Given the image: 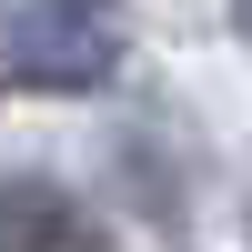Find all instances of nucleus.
Masks as SVG:
<instances>
[{"mask_svg":"<svg viewBox=\"0 0 252 252\" xmlns=\"http://www.w3.org/2000/svg\"><path fill=\"white\" fill-rule=\"evenodd\" d=\"M121 71L111 0H0V91H101Z\"/></svg>","mask_w":252,"mask_h":252,"instance_id":"1","label":"nucleus"},{"mask_svg":"<svg viewBox=\"0 0 252 252\" xmlns=\"http://www.w3.org/2000/svg\"><path fill=\"white\" fill-rule=\"evenodd\" d=\"M0 252H111V242H101V222L81 212L61 182L0 172Z\"/></svg>","mask_w":252,"mask_h":252,"instance_id":"2","label":"nucleus"},{"mask_svg":"<svg viewBox=\"0 0 252 252\" xmlns=\"http://www.w3.org/2000/svg\"><path fill=\"white\" fill-rule=\"evenodd\" d=\"M232 31H242V40H252V0H232Z\"/></svg>","mask_w":252,"mask_h":252,"instance_id":"3","label":"nucleus"}]
</instances>
